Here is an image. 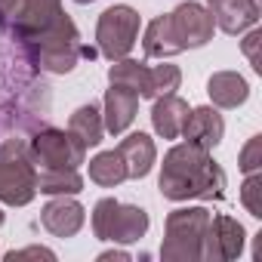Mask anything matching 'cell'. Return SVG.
Masks as SVG:
<instances>
[{"mask_svg":"<svg viewBox=\"0 0 262 262\" xmlns=\"http://www.w3.org/2000/svg\"><path fill=\"white\" fill-rule=\"evenodd\" d=\"M28 161L34 170H77L86 164V145L71 129L40 126L28 139Z\"/></svg>","mask_w":262,"mask_h":262,"instance_id":"5","label":"cell"},{"mask_svg":"<svg viewBox=\"0 0 262 262\" xmlns=\"http://www.w3.org/2000/svg\"><path fill=\"white\" fill-rule=\"evenodd\" d=\"M74 4H93V0H74Z\"/></svg>","mask_w":262,"mask_h":262,"instance_id":"31","label":"cell"},{"mask_svg":"<svg viewBox=\"0 0 262 262\" xmlns=\"http://www.w3.org/2000/svg\"><path fill=\"white\" fill-rule=\"evenodd\" d=\"M139 111V96L133 90H126L120 83H111V90H105V133L120 136L126 133V126L136 120Z\"/></svg>","mask_w":262,"mask_h":262,"instance_id":"15","label":"cell"},{"mask_svg":"<svg viewBox=\"0 0 262 262\" xmlns=\"http://www.w3.org/2000/svg\"><path fill=\"white\" fill-rule=\"evenodd\" d=\"M4 219H7V216H4V210H0V225H4Z\"/></svg>","mask_w":262,"mask_h":262,"instance_id":"32","label":"cell"},{"mask_svg":"<svg viewBox=\"0 0 262 262\" xmlns=\"http://www.w3.org/2000/svg\"><path fill=\"white\" fill-rule=\"evenodd\" d=\"M90 179L102 188H114L126 179V167H123V158L117 155V148L111 151H99L93 161H90Z\"/></svg>","mask_w":262,"mask_h":262,"instance_id":"22","label":"cell"},{"mask_svg":"<svg viewBox=\"0 0 262 262\" xmlns=\"http://www.w3.org/2000/svg\"><path fill=\"white\" fill-rule=\"evenodd\" d=\"M7 259L10 262H22V259H56V253L53 250H47V247H25V250H13V253H7Z\"/></svg>","mask_w":262,"mask_h":262,"instance_id":"27","label":"cell"},{"mask_svg":"<svg viewBox=\"0 0 262 262\" xmlns=\"http://www.w3.org/2000/svg\"><path fill=\"white\" fill-rule=\"evenodd\" d=\"M241 204L247 207L250 216L262 219V173H247L244 185H241Z\"/></svg>","mask_w":262,"mask_h":262,"instance_id":"24","label":"cell"},{"mask_svg":"<svg viewBox=\"0 0 262 262\" xmlns=\"http://www.w3.org/2000/svg\"><path fill=\"white\" fill-rule=\"evenodd\" d=\"M210 225L207 207H179L167 216L161 259L167 262H194L204 250V234Z\"/></svg>","mask_w":262,"mask_h":262,"instance_id":"4","label":"cell"},{"mask_svg":"<svg viewBox=\"0 0 262 262\" xmlns=\"http://www.w3.org/2000/svg\"><path fill=\"white\" fill-rule=\"evenodd\" d=\"M210 16L225 34H244L259 22V0H210Z\"/></svg>","mask_w":262,"mask_h":262,"instance_id":"14","label":"cell"},{"mask_svg":"<svg viewBox=\"0 0 262 262\" xmlns=\"http://www.w3.org/2000/svg\"><path fill=\"white\" fill-rule=\"evenodd\" d=\"M108 83H120L126 90H133L139 99H155V80H151V68L145 62L136 59H114L108 68Z\"/></svg>","mask_w":262,"mask_h":262,"instance_id":"18","label":"cell"},{"mask_svg":"<svg viewBox=\"0 0 262 262\" xmlns=\"http://www.w3.org/2000/svg\"><path fill=\"white\" fill-rule=\"evenodd\" d=\"M151 80H155V99L158 96H167V93H176L179 83H182V71L176 65H155L151 68Z\"/></svg>","mask_w":262,"mask_h":262,"instance_id":"25","label":"cell"},{"mask_svg":"<svg viewBox=\"0 0 262 262\" xmlns=\"http://www.w3.org/2000/svg\"><path fill=\"white\" fill-rule=\"evenodd\" d=\"M37 194V173L28 155H0V201L25 207Z\"/></svg>","mask_w":262,"mask_h":262,"instance_id":"9","label":"cell"},{"mask_svg":"<svg viewBox=\"0 0 262 262\" xmlns=\"http://www.w3.org/2000/svg\"><path fill=\"white\" fill-rule=\"evenodd\" d=\"M259 43H262V31H259V28H253V31L244 37V56L253 62V68H256V71L262 68V65H259V56H256V47H259Z\"/></svg>","mask_w":262,"mask_h":262,"instance_id":"28","label":"cell"},{"mask_svg":"<svg viewBox=\"0 0 262 262\" xmlns=\"http://www.w3.org/2000/svg\"><path fill=\"white\" fill-rule=\"evenodd\" d=\"M117 155L123 158V167H126V179H145L158 161V148L151 142L148 133H129L120 139L117 145Z\"/></svg>","mask_w":262,"mask_h":262,"instance_id":"16","label":"cell"},{"mask_svg":"<svg viewBox=\"0 0 262 262\" xmlns=\"http://www.w3.org/2000/svg\"><path fill=\"white\" fill-rule=\"evenodd\" d=\"M170 28H173V34H176V43H179L182 53H185V50H201V47H207V43L213 40L216 22H213V16H210L207 7L188 0V4H179V7L170 13Z\"/></svg>","mask_w":262,"mask_h":262,"instance_id":"10","label":"cell"},{"mask_svg":"<svg viewBox=\"0 0 262 262\" xmlns=\"http://www.w3.org/2000/svg\"><path fill=\"white\" fill-rule=\"evenodd\" d=\"M0 4H4V0H0Z\"/></svg>","mask_w":262,"mask_h":262,"instance_id":"33","label":"cell"},{"mask_svg":"<svg viewBox=\"0 0 262 262\" xmlns=\"http://www.w3.org/2000/svg\"><path fill=\"white\" fill-rule=\"evenodd\" d=\"M16 47L40 74H68L80 62V31L68 19V13H59L47 28L19 40Z\"/></svg>","mask_w":262,"mask_h":262,"instance_id":"3","label":"cell"},{"mask_svg":"<svg viewBox=\"0 0 262 262\" xmlns=\"http://www.w3.org/2000/svg\"><path fill=\"white\" fill-rule=\"evenodd\" d=\"M108 259H120V262H126L129 253H123V250H105V253H99V262H108Z\"/></svg>","mask_w":262,"mask_h":262,"instance_id":"29","label":"cell"},{"mask_svg":"<svg viewBox=\"0 0 262 262\" xmlns=\"http://www.w3.org/2000/svg\"><path fill=\"white\" fill-rule=\"evenodd\" d=\"M225 170L213 161V155L194 142H179L164 155L161 164V194L167 201H219L225 194Z\"/></svg>","mask_w":262,"mask_h":262,"instance_id":"2","label":"cell"},{"mask_svg":"<svg viewBox=\"0 0 262 262\" xmlns=\"http://www.w3.org/2000/svg\"><path fill=\"white\" fill-rule=\"evenodd\" d=\"M139 13L133 7H111L99 16V25H96V50L105 56V59H123L129 56V50L136 47V37H139Z\"/></svg>","mask_w":262,"mask_h":262,"instance_id":"8","label":"cell"},{"mask_svg":"<svg viewBox=\"0 0 262 262\" xmlns=\"http://www.w3.org/2000/svg\"><path fill=\"white\" fill-rule=\"evenodd\" d=\"M62 13V0H4L0 4V34L13 43L37 34Z\"/></svg>","mask_w":262,"mask_h":262,"instance_id":"7","label":"cell"},{"mask_svg":"<svg viewBox=\"0 0 262 262\" xmlns=\"http://www.w3.org/2000/svg\"><path fill=\"white\" fill-rule=\"evenodd\" d=\"M142 50H145L148 59H170V56H179L182 53V47L176 43V34L170 28V13L148 22L145 37H142Z\"/></svg>","mask_w":262,"mask_h":262,"instance_id":"20","label":"cell"},{"mask_svg":"<svg viewBox=\"0 0 262 262\" xmlns=\"http://www.w3.org/2000/svg\"><path fill=\"white\" fill-rule=\"evenodd\" d=\"M207 93L216 108H237L250 99V83L237 71H216L207 80Z\"/></svg>","mask_w":262,"mask_h":262,"instance_id":"19","label":"cell"},{"mask_svg":"<svg viewBox=\"0 0 262 262\" xmlns=\"http://www.w3.org/2000/svg\"><path fill=\"white\" fill-rule=\"evenodd\" d=\"M40 222L53 237H74L86 222V210L71 194H53V201L40 210Z\"/></svg>","mask_w":262,"mask_h":262,"instance_id":"12","label":"cell"},{"mask_svg":"<svg viewBox=\"0 0 262 262\" xmlns=\"http://www.w3.org/2000/svg\"><path fill=\"white\" fill-rule=\"evenodd\" d=\"M237 167H241L244 173H256V170L262 167V136H253V139L244 145Z\"/></svg>","mask_w":262,"mask_h":262,"instance_id":"26","label":"cell"},{"mask_svg":"<svg viewBox=\"0 0 262 262\" xmlns=\"http://www.w3.org/2000/svg\"><path fill=\"white\" fill-rule=\"evenodd\" d=\"M182 136H185L188 142H194V145L213 151V148L222 142V136H225V120H222V114H219L213 105L191 108V111H188V120H185V126H182Z\"/></svg>","mask_w":262,"mask_h":262,"instance_id":"13","label":"cell"},{"mask_svg":"<svg viewBox=\"0 0 262 262\" xmlns=\"http://www.w3.org/2000/svg\"><path fill=\"white\" fill-rule=\"evenodd\" d=\"M68 129L86 145V148H96L99 142H102V136H105V120H102V111H99V105H80L74 114H71V120H68Z\"/></svg>","mask_w":262,"mask_h":262,"instance_id":"21","label":"cell"},{"mask_svg":"<svg viewBox=\"0 0 262 262\" xmlns=\"http://www.w3.org/2000/svg\"><path fill=\"white\" fill-rule=\"evenodd\" d=\"M244 241H247V231L237 219L219 213V216H210V225H207V234H204V250H201V259H210V262H231L244 253Z\"/></svg>","mask_w":262,"mask_h":262,"instance_id":"11","label":"cell"},{"mask_svg":"<svg viewBox=\"0 0 262 262\" xmlns=\"http://www.w3.org/2000/svg\"><path fill=\"white\" fill-rule=\"evenodd\" d=\"M96 56H99L96 47H83V43H80V59H96Z\"/></svg>","mask_w":262,"mask_h":262,"instance_id":"30","label":"cell"},{"mask_svg":"<svg viewBox=\"0 0 262 262\" xmlns=\"http://www.w3.org/2000/svg\"><path fill=\"white\" fill-rule=\"evenodd\" d=\"M148 231V213L133 204L102 198L93 207V234L111 244H136Z\"/></svg>","mask_w":262,"mask_h":262,"instance_id":"6","label":"cell"},{"mask_svg":"<svg viewBox=\"0 0 262 262\" xmlns=\"http://www.w3.org/2000/svg\"><path fill=\"white\" fill-rule=\"evenodd\" d=\"M188 102L179 99L176 93H167V96H158L155 99V108H151V126L155 133L164 136V139H179L182 136V126L188 120Z\"/></svg>","mask_w":262,"mask_h":262,"instance_id":"17","label":"cell"},{"mask_svg":"<svg viewBox=\"0 0 262 262\" xmlns=\"http://www.w3.org/2000/svg\"><path fill=\"white\" fill-rule=\"evenodd\" d=\"M37 74L40 71L10 37H0V139L37 133L47 126L53 96Z\"/></svg>","mask_w":262,"mask_h":262,"instance_id":"1","label":"cell"},{"mask_svg":"<svg viewBox=\"0 0 262 262\" xmlns=\"http://www.w3.org/2000/svg\"><path fill=\"white\" fill-rule=\"evenodd\" d=\"M37 173V191L43 194H80L83 176L77 170H34Z\"/></svg>","mask_w":262,"mask_h":262,"instance_id":"23","label":"cell"}]
</instances>
